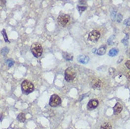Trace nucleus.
<instances>
[{
	"mask_svg": "<svg viewBox=\"0 0 130 129\" xmlns=\"http://www.w3.org/2000/svg\"><path fill=\"white\" fill-rule=\"evenodd\" d=\"M21 89H22L23 93L28 95L34 90V85L29 81L25 80L21 83Z\"/></svg>",
	"mask_w": 130,
	"mask_h": 129,
	"instance_id": "f257e3e1",
	"label": "nucleus"
},
{
	"mask_svg": "<svg viewBox=\"0 0 130 129\" xmlns=\"http://www.w3.org/2000/svg\"><path fill=\"white\" fill-rule=\"evenodd\" d=\"M76 76V72L75 69L72 67L67 68L64 71V79L67 82H71L75 78Z\"/></svg>",
	"mask_w": 130,
	"mask_h": 129,
	"instance_id": "f03ea898",
	"label": "nucleus"
},
{
	"mask_svg": "<svg viewBox=\"0 0 130 129\" xmlns=\"http://www.w3.org/2000/svg\"><path fill=\"white\" fill-rule=\"evenodd\" d=\"M31 51L33 56L36 57H40L42 54V47L39 43H34L31 47Z\"/></svg>",
	"mask_w": 130,
	"mask_h": 129,
	"instance_id": "7ed1b4c3",
	"label": "nucleus"
},
{
	"mask_svg": "<svg viewBox=\"0 0 130 129\" xmlns=\"http://www.w3.org/2000/svg\"><path fill=\"white\" fill-rule=\"evenodd\" d=\"M61 98L57 95H52L50 99V105L52 107H56L61 104Z\"/></svg>",
	"mask_w": 130,
	"mask_h": 129,
	"instance_id": "20e7f679",
	"label": "nucleus"
},
{
	"mask_svg": "<svg viewBox=\"0 0 130 129\" xmlns=\"http://www.w3.org/2000/svg\"><path fill=\"white\" fill-rule=\"evenodd\" d=\"M100 37V32L98 30H93L91 31L89 34V40L91 42H95Z\"/></svg>",
	"mask_w": 130,
	"mask_h": 129,
	"instance_id": "39448f33",
	"label": "nucleus"
},
{
	"mask_svg": "<svg viewBox=\"0 0 130 129\" xmlns=\"http://www.w3.org/2000/svg\"><path fill=\"white\" fill-rule=\"evenodd\" d=\"M70 21V16L69 15H61L57 18V22L61 26H65Z\"/></svg>",
	"mask_w": 130,
	"mask_h": 129,
	"instance_id": "423d86ee",
	"label": "nucleus"
},
{
	"mask_svg": "<svg viewBox=\"0 0 130 129\" xmlns=\"http://www.w3.org/2000/svg\"><path fill=\"white\" fill-rule=\"evenodd\" d=\"M91 87L94 89H101L102 86H103V83L102 81L100 80V79H98V78H94L91 81Z\"/></svg>",
	"mask_w": 130,
	"mask_h": 129,
	"instance_id": "0eeeda50",
	"label": "nucleus"
},
{
	"mask_svg": "<svg viewBox=\"0 0 130 129\" xmlns=\"http://www.w3.org/2000/svg\"><path fill=\"white\" fill-rule=\"evenodd\" d=\"M98 106V101L97 99H91L88 103L87 109L89 110H93Z\"/></svg>",
	"mask_w": 130,
	"mask_h": 129,
	"instance_id": "6e6552de",
	"label": "nucleus"
},
{
	"mask_svg": "<svg viewBox=\"0 0 130 129\" xmlns=\"http://www.w3.org/2000/svg\"><path fill=\"white\" fill-rule=\"evenodd\" d=\"M77 60L79 63L86 64L89 62V57L86 55H79L77 58Z\"/></svg>",
	"mask_w": 130,
	"mask_h": 129,
	"instance_id": "1a4fd4ad",
	"label": "nucleus"
},
{
	"mask_svg": "<svg viewBox=\"0 0 130 129\" xmlns=\"http://www.w3.org/2000/svg\"><path fill=\"white\" fill-rule=\"evenodd\" d=\"M122 104L119 102H117V103L115 104V105L114 106V107H113V111H114V114H119L122 111Z\"/></svg>",
	"mask_w": 130,
	"mask_h": 129,
	"instance_id": "9d476101",
	"label": "nucleus"
},
{
	"mask_svg": "<svg viewBox=\"0 0 130 129\" xmlns=\"http://www.w3.org/2000/svg\"><path fill=\"white\" fill-rule=\"evenodd\" d=\"M106 49H107V47L105 46V45H103V46L100 47L97 50L96 54H98V55H103L105 53V52H106Z\"/></svg>",
	"mask_w": 130,
	"mask_h": 129,
	"instance_id": "9b49d317",
	"label": "nucleus"
},
{
	"mask_svg": "<svg viewBox=\"0 0 130 129\" xmlns=\"http://www.w3.org/2000/svg\"><path fill=\"white\" fill-rule=\"evenodd\" d=\"M119 53V50L117 49H115V48H113V49H111L109 51V53H108V55L110 57H115Z\"/></svg>",
	"mask_w": 130,
	"mask_h": 129,
	"instance_id": "f8f14e48",
	"label": "nucleus"
},
{
	"mask_svg": "<svg viewBox=\"0 0 130 129\" xmlns=\"http://www.w3.org/2000/svg\"><path fill=\"white\" fill-rule=\"evenodd\" d=\"M17 119H18V121L19 122L23 123V122H24L26 121V115L23 113H20L17 116Z\"/></svg>",
	"mask_w": 130,
	"mask_h": 129,
	"instance_id": "ddd939ff",
	"label": "nucleus"
},
{
	"mask_svg": "<svg viewBox=\"0 0 130 129\" xmlns=\"http://www.w3.org/2000/svg\"><path fill=\"white\" fill-rule=\"evenodd\" d=\"M63 57H64L66 60H67V61H71V60L73 59V55H72V54H69V53H64V54H63Z\"/></svg>",
	"mask_w": 130,
	"mask_h": 129,
	"instance_id": "4468645a",
	"label": "nucleus"
},
{
	"mask_svg": "<svg viewBox=\"0 0 130 129\" xmlns=\"http://www.w3.org/2000/svg\"><path fill=\"white\" fill-rule=\"evenodd\" d=\"M100 129H112V126L109 123H105L100 126Z\"/></svg>",
	"mask_w": 130,
	"mask_h": 129,
	"instance_id": "2eb2a0df",
	"label": "nucleus"
},
{
	"mask_svg": "<svg viewBox=\"0 0 130 129\" xmlns=\"http://www.w3.org/2000/svg\"><path fill=\"white\" fill-rule=\"evenodd\" d=\"M6 64L8 65L9 67H11V66L14 64V61L12 59H8L6 61Z\"/></svg>",
	"mask_w": 130,
	"mask_h": 129,
	"instance_id": "dca6fc26",
	"label": "nucleus"
},
{
	"mask_svg": "<svg viewBox=\"0 0 130 129\" xmlns=\"http://www.w3.org/2000/svg\"><path fill=\"white\" fill-rule=\"evenodd\" d=\"M1 34H2V35L4 37V39L6 42H9V39H8V37H7L6 32V31L4 29H3V30L1 31Z\"/></svg>",
	"mask_w": 130,
	"mask_h": 129,
	"instance_id": "f3484780",
	"label": "nucleus"
},
{
	"mask_svg": "<svg viewBox=\"0 0 130 129\" xmlns=\"http://www.w3.org/2000/svg\"><path fill=\"white\" fill-rule=\"evenodd\" d=\"M9 49L7 47H4V48H3V49H1V54H2V55L5 56V55H6V54H7V53H9Z\"/></svg>",
	"mask_w": 130,
	"mask_h": 129,
	"instance_id": "a211bd4d",
	"label": "nucleus"
},
{
	"mask_svg": "<svg viewBox=\"0 0 130 129\" xmlns=\"http://www.w3.org/2000/svg\"><path fill=\"white\" fill-rule=\"evenodd\" d=\"M77 9L79 11V13H82L83 11L86 10V6H77Z\"/></svg>",
	"mask_w": 130,
	"mask_h": 129,
	"instance_id": "6ab92c4d",
	"label": "nucleus"
},
{
	"mask_svg": "<svg viewBox=\"0 0 130 129\" xmlns=\"http://www.w3.org/2000/svg\"><path fill=\"white\" fill-rule=\"evenodd\" d=\"M116 12H117V11L113 10L112 12V14H111V18H112V21H114L115 18H116Z\"/></svg>",
	"mask_w": 130,
	"mask_h": 129,
	"instance_id": "aec40b11",
	"label": "nucleus"
},
{
	"mask_svg": "<svg viewBox=\"0 0 130 129\" xmlns=\"http://www.w3.org/2000/svg\"><path fill=\"white\" fill-rule=\"evenodd\" d=\"M114 38V35H112L111 37H110L109 40H108V45H112V43H113V42H112V40H113Z\"/></svg>",
	"mask_w": 130,
	"mask_h": 129,
	"instance_id": "412c9836",
	"label": "nucleus"
},
{
	"mask_svg": "<svg viewBox=\"0 0 130 129\" xmlns=\"http://www.w3.org/2000/svg\"><path fill=\"white\" fill-rule=\"evenodd\" d=\"M122 15L121 14H119L118 16H117V21L118 22V23H120L122 21Z\"/></svg>",
	"mask_w": 130,
	"mask_h": 129,
	"instance_id": "4be33fe9",
	"label": "nucleus"
},
{
	"mask_svg": "<svg viewBox=\"0 0 130 129\" xmlns=\"http://www.w3.org/2000/svg\"><path fill=\"white\" fill-rule=\"evenodd\" d=\"M127 40H128V35H126V37H125V39L122 40V42L123 44H125V45H127V44H128V43H127V42H126L127 41Z\"/></svg>",
	"mask_w": 130,
	"mask_h": 129,
	"instance_id": "5701e85b",
	"label": "nucleus"
},
{
	"mask_svg": "<svg viewBox=\"0 0 130 129\" xmlns=\"http://www.w3.org/2000/svg\"><path fill=\"white\" fill-rule=\"evenodd\" d=\"M125 24L126 26H130V18H128V19H126V20H125Z\"/></svg>",
	"mask_w": 130,
	"mask_h": 129,
	"instance_id": "b1692460",
	"label": "nucleus"
},
{
	"mask_svg": "<svg viewBox=\"0 0 130 129\" xmlns=\"http://www.w3.org/2000/svg\"><path fill=\"white\" fill-rule=\"evenodd\" d=\"M125 66H127V68H129L130 70V60L127 61V62H126V63H125Z\"/></svg>",
	"mask_w": 130,
	"mask_h": 129,
	"instance_id": "393cba45",
	"label": "nucleus"
},
{
	"mask_svg": "<svg viewBox=\"0 0 130 129\" xmlns=\"http://www.w3.org/2000/svg\"><path fill=\"white\" fill-rule=\"evenodd\" d=\"M79 3L81 4H86V1H80Z\"/></svg>",
	"mask_w": 130,
	"mask_h": 129,
	"instance_id": "a878e982",
	"label": "nucleus"
},
{
	"mask_svg": "<svg viewBox=\"0 0 130 129\" xmlns=\"http://www.w3.org/2000/svg\"><path fill=\"white\" fill-rule=\"evenodd\" d=\"M4 116H3V114H0V121H1V119L3 118Z\"/></svg>",
	"mask_w": 130,
	"mask_h": 129,
	"instance_id": "bb28decb",
	"label": "nucleus"
},
{
	"mask_svg": "<svg viewBox=\"0 0 130 129\" xmlns=\"http://www.w3.org/2000/svg\"><path fill=\"white\" fill-rule=\"evenodd\" d=\"M127 77H128V79L130 81V73H129V76H128Z\"/></svg>",
	"mask_w": 130,
	"mask_h": 129,
	"instance_id": "cd10ccee",
	"label": "nucleus"
}]
</instances>
